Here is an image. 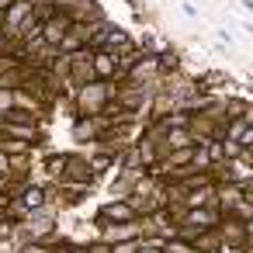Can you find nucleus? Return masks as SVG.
Masks as SVG:
<instances>
[{"label": "nucleus", "mask_w": 253, "mask_h": 253, "mask_svg": "<svg viewBox=\"0 0 253 253\" xmlns=\"http://www.w3.org/2000/svg\"><path fill=\"white\" fill-rule=\"evenodd\" d=\"M111 94H115V87L108 80H90V84H84L77 90V111L80 115H101L108 108Z\"/></svg>", "instance_id": "nucleus-1"}, {"label": "nucleus", "mask_w": 253, "mask_h": 253, "mask_svg": "<svg viewBox=\"0 0 253 253\" xmlns=\"http://www.w3.org/2000/svg\"><path fill=\"white\" fill-rule=\"evenodd\" d=\"M111 128V118L101 111V115H84L77 125H73V139L77 142H94V139H104V132Z\"/></svg>", "instance_id": "nucleus-2"}, {"label": "nucleus", "mask_w": 253, "mask_h": 253, "mask_svg": "<svg viewBox=\"0 0 253 253\" xmlns=\"http://www.w3.org/2000/svg\"><path fill=\"white\" fill-rule=\"evenodd\" d=\"M70 25H73V21H70V14H66V11H56L52 18H45V21H42V42H45V45H52V49H59L63 35L70 32Z\"/></svg>", "instance_id": "nucleus-3"}, {"label": "nucleus", "mask_w": 253, "mask_h": 253, "mask_svg": "<svg viewBox=\"0 0 253 253\" xmlns=\"http://www.w3.org/2000/svg\"><path fill=\"white\" fill-rule=\"evenodd\" d=\"M142 229H139V218L132 222H104L101 225V239L111 246V243H122V239H139Z\"/></svg>", "instance_id": "nucleus-4"}, {"label": "nucleus", "mask_w": 253, "mask_h": 253, "mask_svg": "<svg viewBox=\"0 0 253 253\" xmlns=\"http://www.w3.org/2000/svg\"><path fill=\"white\" fill-rule=\"evenodd\" d=\"M0 135H11V139H25V142H42L39 122H4L0 118Z\"/></svg>", "instance_id": "nucleus-5"}, {"label": "nucleus", "mask_w": 253, "mask_h": 253, "mask_svg": "<svg viewBox=\"0 0 253 253\" xmlns=\"http://www.w3.org/2000/svg\"><path fill=\"white\" fill-rule=\"evenodd\" d=\"M132 218H139L135 215V208L125 201V198H115V201H108L101 211H97V222L104 225V222H132Z\"/></svg>", "instance_id": "nucleus-6"}, {"label": "nucleus", "mask_w": 253, "mask_h": 253, "mask_svg": "<svg viewBox=\"0 0 253 253\" xmlns=\"http://www.w3.org/2000/svg\"><path fill=\"white\" fill-rule=\"evenodd\" d=\"M32 7H35V0H11V7L4 11V28H0V32H4V35H14L18 25L32 14Z\"/></svg>", "instance_id": "nucleus-7"}, {"label": "nucleus", "mask_w": 253, "mask_h": 253, "mask_svg": "<svg viewBox=\"0 0 253 253\" xmlns=\"http://www.w3.org/2000/svg\"><path fill=\"white\" fill-rule=\"evenodd\" d=\"M90 70H94V80H115V56L104 49L90 52Z\"/></svg>", "instance_id": "nucleus-8"}, {"label": "nucleus", "mask_w": 253, "mask_h": 253, "mask_svg": "<svg viewBox=\"0 0 253 253\" xmlns=\"http://www.w3.org/2000/svg\"><path fill=\"white\" fill-rule=\"evenodd\" d=\"M191 243H194V250H198V253H218V250H222L218 225H215V229H201V232H194V236H191Z\"/></svg>", "instance_id": "nucleus-9"}, {"label": "nucleus", "mask_w": 253, "mask_h": 253, "mask_svg": "<svg viewBox=\"0 0 253 253\" xmlns=\"http://www.w3.org/2000/svg\"><path fill=\"white\" fill-rule=\"evenodd\" d=\"M18 201H21V205H25L28 211H42L49 198H45V191H42L39 184H25V187L18 191Z\"/></svg>", "instance_id": "nucleus-10"}, {"label": "nucleus", "mask_w": 253, "mask_h": 253, "mask_svg": "<svg viewBox=\"0 0 253 253\" xmlns=\"http://www.w3.org/2000/svg\"><path fill=\"white\" fill-rule=\"evenodd\" d=\"M160 146H167V149H184V146H194V135H191V128H163Z\"/></svg>", "instance_id": "nucleus-11"}, {"label": "nucleus", "mask_w": 253, "mask_h": 253, "mask_svg": "<svg viewBox=\"0 0 253 253\" xmlns=\"http://www.w3.org/2000/svg\"><path fill=\"white\" fill-rule=\"evenodd\" d=\"M32 149V142L25 139H11V135H0V153H7V156H25Z\"/></svg>", "instance_id": "nucleus-12"}, {"label": "nucleus", "mask_w": 253, "mask_h": 253, "mask_svg": "<svg viewBox=\"0 0 253 253\" xmlns=\"http://www.w3.org/2000/svg\"><path fill=\"white\" fill-rule=\"evenodd\" d=\"M111 97H115V104H122V108H135V104H142V87H135V90H115Z\"/></svg>", "instance_id": "nucleus-13"}, {"label": "nucleus", "mask_w": 253, "mask_h": 253, "mask_svg": "<svg viewBox=\"0 0 253 253\" xmlns=\"http://www.w3.org/2000/svg\"><path fill=\"white\" fill-rule=\"evenodd\" d=\"M63 167H66V153H56V156H49V160H45V170H49L56 180L63 177Z\"/></svg>", "instance_id": "nucleus-14"}, {"label": "nucleus", "mask_w": 253, "mask_h": 253, "mask_svg": "<svg viewBox=\"0 0 253 253\" xmlns=\"http://www.w3.org/2000/svg\"><path fill=\"white\" fill-rule=\"evenodd\" d=\"M11 104H14V90H0V115H4Z\"/></svg>", "instance_id": "nucleus-15"}, {"label": "nucleus", "mask_w": 253, "mask_h": 253, "mask_svg": "<svg viewBox=\"0 0 253 253\" xmlns=\"http://www.w3.org/2000/svg\"><path fill=\"white\" fill-rule=\"evenodd\" d=\"M87 253H111V246L104 243V239H97V243H90V246H84Z\"/></svg>", "instance_id": "nucleus-16"}, {"label": "nucleus", "mask_w": 253, "mask_h": 253, "mask_svg": "<svg viewBox=\"0 0 253 253\" xmlns=\"http://www.w3.org/2000/svg\"><path fill=\"white\" fill-rule=\"evenodd\" d=\"M7 167H11V156H7V153H0V173H4V177H7Z\"/></svg>", "instance_id": "nucleus-17"}, {"label": "nucleus", "mask_w": 253, "mask_h": 253, "mask_svg": "<svg viewBox=\"0 0 253 253\" xmlns=\"http://www.w3.org/2000/svg\"><path fill=\"white\" fill-rule=\"evenodd\" d=\"M59 253H87L84 246H66V250H59Z\"/></svg>", "instance_id": "nucleus-18"}, {"label": "nucleus", "mask_w": 253, "mask_h": 253, "mask_svg": "<svg viewBox=\"0 0 253 253\" xmlns=\"http://www.w3.org/2000/svg\"><path fill=\"white\" fill-rule=\"evenodd\" d=\"M0 187H7V177H4V173H0Z\"/></svg>", "instance_id": "nucleus-19"}, {"label": "nucleus", "mask_w": 253, "mask_h": 253, "mask_svg": "<svg viewBox=\"0 0 253 253\" xmlns=\"http://www.w3.org/2000/svg\"><path fill=\"white\" fill-rule=\"evenodd\" d=\"M4 218H7V215H4V211H0V222H4Z\"/></svg>", "instance_id": "nucleus-20"}, {"label": "nucleus", "mask_w": 253, "mask_h": 253, "mask_svg": "<svg viewBox=\"0 0 253 253\" xmlns=\"http://www.w3.org/2000/svg\"><path fill=\"white\" fill-rule=\"evenodd\" d=\"M0 56H4V52H0Z\"/></svg>", "instance_id": "nucleus-21"}]
</instances>
